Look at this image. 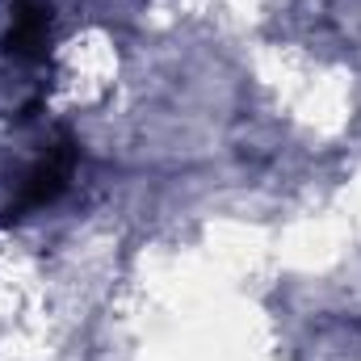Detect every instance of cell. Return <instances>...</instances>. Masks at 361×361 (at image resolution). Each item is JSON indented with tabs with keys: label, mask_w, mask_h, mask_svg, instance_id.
Masks as SVG:
<instances>
[{
	"label": "cell",
	"mask_w": 361,
	"mask_h": 361,
	"mask_svg": "<svg viewBox=\"0 0 361 361\" xmlns=\"http://www.w3.org/2000/svg\"><path fill=\"white\" fill-rule=\"evenodd\" d=\"M72 169H76V143L63 135L25 177L17 185V197L8 202V210H4V223H17V219H25V214H34V210H42V206H51L63 189H68V177H72Z\"/></svg>",
	"instance_id": "1"
},
{
	"label": "cell",
	"mask_w": 361,
	"mask_h": 361,
	"mask_svg": "<svg viewBox=\"0 0 361 361\" xmlns=\"http://www.w3.org/2000/svg\"><path fill=\"white\" fill-rule=\"evenodd\" d=\"M47 38H51V0H13L4 51L21 63H38L47 59Z\"/></svg>",
	"instance_id": "2"
}]
</instances>
